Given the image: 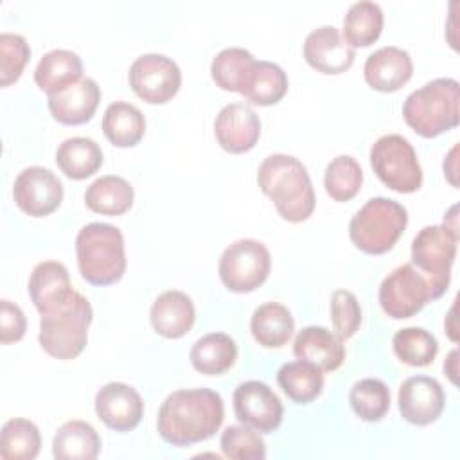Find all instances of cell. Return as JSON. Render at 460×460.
<instances>
[{"mask_svg":"<svg viewBox=\"0 0 460 460\" xmlns=\"http://www.w3.org/2000/svg\"><path fill=\"white\" fill-rule=\"evenodd\" d=\"M225 419V404L210 388H189L169 394L160 410V437L176 447L192 446L216 435Z\"/></svg>","mask_w":460,"mask_h":460,"instance_id":"obj_1","label":"cell"},{"mask_svg":"<svg viewBox=\"0 0 460 460\" xmlns=\"http://www.w3.org/2000/svg\"><path fill=\"white\" fill-rule=\"evenodd\" d=\"M261 190L275 203L277 212L289 223L305 221L316 203L314 189L305 165L284 153L270 155L257 171Z\"/></svg>","mask_w":460,"mask_h":460,"instance_id":"obj_2","label":"cell"},{"mask_svg":"<svg viewBox=\"0 0 460 460\" xmlns=\"http://www.w3.org/2000/svg\"><path fill=\"white\" fill-rule=\"evenodd\" d=\"M460 84L453 77H438L413 90L404 104L406 124L420 137H438L460 122Z\"/></svg>","mask_w":460,"mask_h":460,"instance_id":"obj_3","label":"cell"},{"mask_svg":"<svg viewBox=\"0 0 460 460\" xmlns=\"http://www.w3.org/2000/svg\"><path fill=\"white\" fill-rule=\"evenodd\" d=\"M75 257L81 277L93 286H110L126 271L122 232L110 223H88L75 237Z\"/></svg>","mask_w":460,"mask_h":460,"instance_id":"obj_4","label":"cell"},{"mask_svg":"<svg viewBox=\"0 0 460 460\" xmlns=\"http://www.w3.org/2000/svg\"><path fill=\"white\" fill-rule=\"evenodd\" d=\"M408 225L406 208L390 198L368 199L350 219L349 235L356 248L381 255L394 248Z\"/></svg>","mask_w":460,"mask_h":460,"instance_id":"obj_5","label":"cell"},{"mask_svg":"<svg viewBox=\"0 0 460 460\" xmlns=\"http://www.w3.org/2000/svg\"><path fill=\"white\" fill-rule=\"evenodd\" d=\"M92 318L93 311L88 298L75 291L63 309L41 314L38 334L41 349L58 359L77 358L86 347Z\"/></svg>","mask_w":460,"mask_h":460,"instance_id":"obj_6","label":"cell"},{"mask_svg":"<svg viewBox=\"0 0 460 460\" xmlns=\"http://www.w3.org/2000/svg\"><path fill=\"white\" fill-rule=\"evenodd\" d=\"M370 165L392 190L410 194L422 185V167L417 153L402 135H383L370 147Z\"/></svg>","mask_w":460,"mask_h":460,"instance_id":"obj_7","label":"cell"},{"mask_svg":"<svg viewBox=\"0 0 460 460\" xmlns=\"http://www.w3.org/2000/svg\"><path fill=\"white\" fill-rule=\"evenodd\" d=\"M456 228L446 223L424 226L411 241V262L428 277L437 298L447 291L451 266L456 257Z\"/></svg>","mask_w":460,"mask_h":460,"instance_id":"obj_8","label":"cell"},{"mask_svg":"<svg viewBox=\"0 0 460 460\" xmlns=\"http://www.w3.org/2000/svg\"><path fill=\"white\" fill-rule=\"evenodd\" d=\"M271 270L268 248L255 239L234 241L219 257L217 273L228 291L250 293L262 286Z\"/></svg>","mask_w":460,"mask_h":460,"instance_id":"obj_9","label":"cell"},{"mask_svg":"<svg viewBox=\"0 0 460 460\" xmlns=\"http://www.w3.org/2000/svg\"><path fill=\"white\" fill-rule=\"evenodd\" d=\"M431 300H437L431 282L410 262L397 266L379 286L381 309L394 320L415 316Z\"/></svg>","mask_w":460,"mask_h":460,"instance_id":"obj_10","label":"cell"},{"mask_svg":"<svg viewBox=\"0 0 460 460\" xmlns=\"http://www.w3.org/2000/svg\"><path fill=\"white\" fill-rule=\"evenodd\" d=\"M131 90L149 104H164L171 101L181 84V70L171 58L164 54H142L129 66Z\"/></svg>","mask_w":460,"mask_h":460,"instance_id":"obj_11","label":"cell"},{"mask_svg":"<svg viewBox=\"0 0 460 460\" xmlns=\"http://www.w3.org/2000/svg\"><path fill=\"white\" fill-rule=\"evenodd\" d=\"M13 198L20 210L32 217L52 214L63 201V183L47 167L31 165L18 172Z\"/></svg>","mask_w":460,"mask_h":460,"instance_id":"obj_12","label":"cell"},{"mask_svg":"<svg viewBox=\"0 0 460 460\" xmlns=\"http://www.w3.org/2000/svg\"><path fill=\"white\" fill-rule=\"evenodd\" d=\"M234 413L241 424L259 433H271L282 422L284 406L266 383L244 381L234 392Z\"/></svg>","mask_w":460,"mask_h":460,"instance_id":"obj_13","label":"cell"},{"mask_svg":"<svg viewBox=\"0 0 460 460\" xmlns=\"http://www.w3.org/2000/svg\"><path fill=\"white\" fill-rule=\"evenodd\" d=\"M397 402L404 420L415 426H428L442 415L446 395L435 377L411 376L401 383Z\"/></svg>","mask_w":460,"mask_h":460,"instance_id":"obj_14","label":"cell"},{"mask_svg":"<svg viewBox=\"0 0 460 460\" xmlns=\"http://www.w3.org/2000/svg\"><path fill=\"white\" fill-rule=\"evenodd\" d=\"M95 413L108 428L120 433L131 431L142 420L144 401L133 386L111 381L97 392Z\"/></svg>","mask_w":460,"mask_h":460,"instance_id":"obj_15","label":"cell"},{"mask_svg":"<svg viewBox=\"0 0 460 460\" xmlns=\"http://www.w3.org/2000/svg\"><path fill=\"white\" fill-rule=\"evenodd\" d=\"M214 135L217 144L234 155L246 153L255 147L261 137L259 115L243 102H232L219 110L214 120Z\"/></svg>","mask_w":460,"mask_h":460,"instance_id":"obj_16","label":"cell"},{"mask_svg":"<svg viewBox=\"0 0 460 460\" xmlns=\"http://www.w3.org/2000/svg\"><path fill=\"white\" fill-rule=\"evenodd\" d=\"M305 61L322 74H343L354 63V49L340 36L334 25H322L311 31L304 41Z\"/></svg>","mask_w":460,"mask_h":460,"instance_id":"obj_17","label":"cell"},{"mask_svg":"<svg viewBox=\"0 0 460 460\" xmlns=\"http://www.w3.org/2000/svg\"><path fill=\"white\" fill-rule=\"evenodd\" d=\"M75 295L68 270L58 261H43L29 277V296L41 314L63 309Z\"/></svg>","mask_w":460,"mask_h":460,"instance_id":"obj_18","label":"cell"},{"mask_svg":"<svg viewBox=\"0 0 460 460\" xmlns=\"http://www.w3.org/2000/svg\"><path fill=\"white\" fill-rule=\"evenodd\" d=\"M101 101V88L90 77H81L65 90L47 95L52 117L65 126H79L88 122Z\"/></svg>","mask_w":460,"mask_h":460,"instance_id":"obj_19","label":"cell"},{"mask_svg":"<svg viewBox=\"0 0 460 460\" xmlns=\"http://www.w3.org/2000/svg\"><path fill=\"white\" fill-rule=\"evenodd\" d=\"M363 74L370 88L390 93L397 92L410 81L413 74V63L404 49L388 45L377 49L367 58Z\"/></svg>","mask_w":460,"mask_h":460,"instance_id":"obj_20","label":"cell"},{"mask_svg":"<svg viewBox=\"0 0 460 460\" xmlns=\"http://www.w3.org/2000/svg\"><path fill=\"white\" fill-rule=\"evenodd\" d=\"M149 320L156 334L176 340L185 336L196 320V309L190 296L178 289L160 293L149 311Z\"/></svg>","mask_w":460,"mask_h":460,"instance_id":"obj_21","label":"cell"},{"mask_svg":"<svg viewBox=\"0 0 460 460\" xmlns=\"http://www.w3.org/2000/svg\"><path fill=\"white\" fill-rule=\"evenodd\" d=\"M293 354L298 359L316 365L322 372H332L345 359V345L327 327L309 325L296 334Z\"/></svg>","mask_w":460,"mask_h":460,"instance_id":"obj_22","label":"cell"},{"mask_svg":"<svg viewBox=\"0 0 460 460\" xmlns=\"http://www.w3.org/2000/svg\"><path fill=\"white\" fill-rule=\"evenodd\" d=\"M288 84V75L277 63L253 59L244 72L239 93L252 104L271 106L286 95Z\"/></svg>","mask_w":460,"mask_h":460,"instance_id":"obj_23","label":"cell"},{"mask_svg":"<svg viewBox=\"0 0 460 460\" xmlns=\"http://www.w3.org/2000/svg\"><path fill=\"white\" fill-rule=\"evenodd\" d=\"M81 77L83 61L75 52L66 49L49 50L47 54H43L34 70V81L38 88L43 90L47 95L65 90Z\"/></svg>","mask_w":460,"mask_h":460,"instance_id":"obj_24","label":"cell"},{"mask_svg":"<svg viewBox=\"0 0 460 460\" xmlns=\"http://www.w3.org/2000/svg\"><path fill=\"white\" fill-rule=\"evenodd\" d=\"M250 331L261 347L280 349L291 340L295 320L286 305L279 302H266L253 311Z\"/></svg>","mask_w":460,"mask_h":460,"instance_id":"obj_25","label":"cell"},{"mask_svg":"<svg viewBox=\"0 0 460 460\" xmlns=\"http://www.w3.org/2000/svg\"><path fill=\"white\" fill-rule=\"evenodd\" d=\"M99 451V433L92 424L77 419L61 424L52 440V455L58 460H93Z\"/></svg>","mask_w":460,"mask_h":460,"instance_id":"obj_26","label":"cell"},{"mask_svg":"<svg viewBox=\"0 0 460 460\" xmlns=\"http://www.w3.org/2000/svg\"><path fill=\"white\" fill-rule=\"evenodd\" d=\"M192 367L205 376H221L237 359V345L225 332H208L194 341L190 349Z\"/></svg>","mask_w":460,"mask_h":460,"instance_id":"obj_27","label":"cell"},{"mask_svg":"<svg viewBox=\"0 0 460 460\" xmlns=\"http://www.w3.org/2000/svg\"><path fill=\"white\" fill-rule=\"evenodd\" d=\"M102 133L117 147H133L146 133V119L135 104L115 101L102 115Z\"/></svg>","mask_w":460,"mask_h":460,"instance_id":"obj_28","label":"cell"},{"mask_svg":"<svg viewBox=\"0 0 460 460\" xmlns=\"http://www.w3.org/2000/svg\"><path fill=\"white\" fill-rule=\"evenodd\" d=\"M56 164L65 176L84 180L101 169L102 151L99 144L88 137H72L59 144Z\"/></svg>","mask_w":460,"mask_h":460,"instance_id":"obj_29","label":"cell"},{"mask_svg":"<svg viewBox=\"0 0 460 460\" xmlns=\"http://www.w3.org/2000/svg\"><path fill=\"white\" fill-rule=\"evenodd\" d=\"M133 187L117 174H106L88 185L84 203L92 212L102 216H120L133 205Z\"/></svg>","mask_w":460,"mask_h":460,"instance_id":"obj_30","label":"cell"},{"mask_svg":"<svg viewBox=\"0 0 460 460\" xmlns=\"http://www.w3.org/2000/svg\"><path fill=\"white\" fill-rule=\"evenodd\" d=\"M277 383L293 402L307 404L322 394L323 374L316 365L298 359L279 368Z\"/></svg>","mask_w":460,"mask_h":460,"instance_id":"obj_31","label":"cell"},{"mask_svg":"<svg viewBox=\"0 0 460 460\" xmlns=\"http://www.w3.org/2000/svg\"><path fill=\"white\" fill-rule=\"evenodd\" d=\"M383 31V11L379 4L370 0L356 2L349 7L343 18L345 41L354 47L372 45Z\"/></svg>","mask_w":460,"mask_h":460,"instance_id":"obj_32","label":"cell"},{"mask_svg":"<svg viewBox=\"0 0 460 460\" xmlns=\"http://www.w3.org/2000/svg\"><path fill=\"white\" fill-rule=\"evenodd\" d=\"M41 447V435L29 419H9L0 433V456L4 460H32Z\"/></svg>","mask_w":460,"mask_h":460,"instance_id":"obj_33","label":"cell"},{"mask_svg":"<svg viewBox=\"0 0 460 460\" xmlns=\"http://www.w3.org/2000/svg\"><path fill=\"white\" fill-rule=\"evenodd\" d=\"M349 401L361 420L379 422L390 410V390L381 379L365 377L352 385Z\"/></svg>","mask_w":460,"mask_h":460,"instance_id":"obj_34","label":"cell"},{"mask_svg":"<svg viewBox=\"0 0 460 460\" xmlns=\"http://www.w3.org/2000/svg\"><path fill=\"white\" fill-rule=\"evenodd\" d=\"M392 345L395 356L410 367H428L438 352L437 338L422 327H406L397 331Z\"/></svg>","mask_w":460,"mask_h":460,"instance_id":"obj_35","label":"cell"},{"mask_svg":"<svg viewBox=\"0 0 460 460\" xmlns=\"http://www.w3.org/2000/svg\"><path fill=\"white\" fill-rule=\"evenodd\" d=\"M363 183V171L356 158L349 155H340L332 158L323 174V185L327 194L334 201H349L352 199Z\"/></svg>","mask_w":460,"mask_h":460,"instance_id":"obj_36","label":"cell"},{"mask_svg":"<svg viewBox=\"0 0 460 460\" xmlns=\"http://www.w3.org/2000/svg\"><path fill=\"white\" fill-rule=\"evenodd\" d=\"M255 58L250 50L241 47H228L216 54L210 63V75L214 83L226 92H239L246 68Z\"/></svg>","mask_w":460,"mask_h":460,"instance_id":"obj_37","label":"cell"},{"mask_svg":"<svg viewBox=\"0 0 460 460\" xmlns=\"http://www.w3.org/2000/svg\"><path fill=\"white\" fill-rule=\"evenodd\" d=\"M221 451L234 460H262L266 456V444L257 429L241 424L228 426L221 433Z\"/></svg>","mask_w":460,"mask_h":460,"instance_id":"obj_38","label":"cell"},{"mask_svg":"<svg viewBox=\"0 0 460 460\" xmlns=\"http://www.w3.org/2000/svg\"><path fill=\"white\" fill-rule=\"evenodd\" d=\"M31 49L22 34L2 32L0 34V84L9 86L18 81L27 61Z\"/></svg>","mask_w":460,"mask_h":460,"instance_id":"obj_39","label":"cell"},{"mask_svg":"<svg viewBox=\"0 0 460 460\" xmlns=\"http://www.w3.org/2000/svg\"><path fill=\"white\" fill-rule=\"evenodd\" d=\"M331 320L340 340H349L361 325V307L354 293L336 289L331 295Z\"/></svg>","mask_w":460,"mask_h":460,"instance_id":"obj_40","label":"cell"},{"mask_svg":"<svg viewBox=\"0 0 460 460\" xmlns=\"http://www.w3.org/2000/svg\"><path fill=\"white\" fill-rule=\"evenodd\" d=\"M25 316L23 311L9 302V300H0V341L2 343H13L23 338L25 334Z\"/></svg>","mask_w":460,"mask_h":460,"instance_id":"obj_41","label":"cell"},{"mask_svg":"<svg viewBox=\"0 0 460 460\" xmlns=\"http://www.w3.org/2000/svg\"><path fill=\"white\" fill-rule=\"evenodd\" d=\"M456 356H458V350L455 349V350H451V354H449V358L446 359V363H444V372L449 376V379L453 381V383H456Z\"/></svg>","mask_w":460,"mask_h":460,"instance_id":"obj_42","label":"cell"},{"mask_svg":"<svg viewBox=\"0 0 460 460\" xmlns=\"http://www.w3.org/2000/svg\"><path fill=\"white\" fill-rule=\"evenodd\" d=\"M455 153H456V146L451 149V153H449V155H447V158L444 160V164L451 162V167H444V174L447 176V180L451 181V185H455V187H456V185H458V183H456V178H455V174H456V169L453 167V164H455Z\"/></svg>","mask_w":460,"mask_h":460,"instance_id":"obj_43","label":"cell"}]
</instances>
